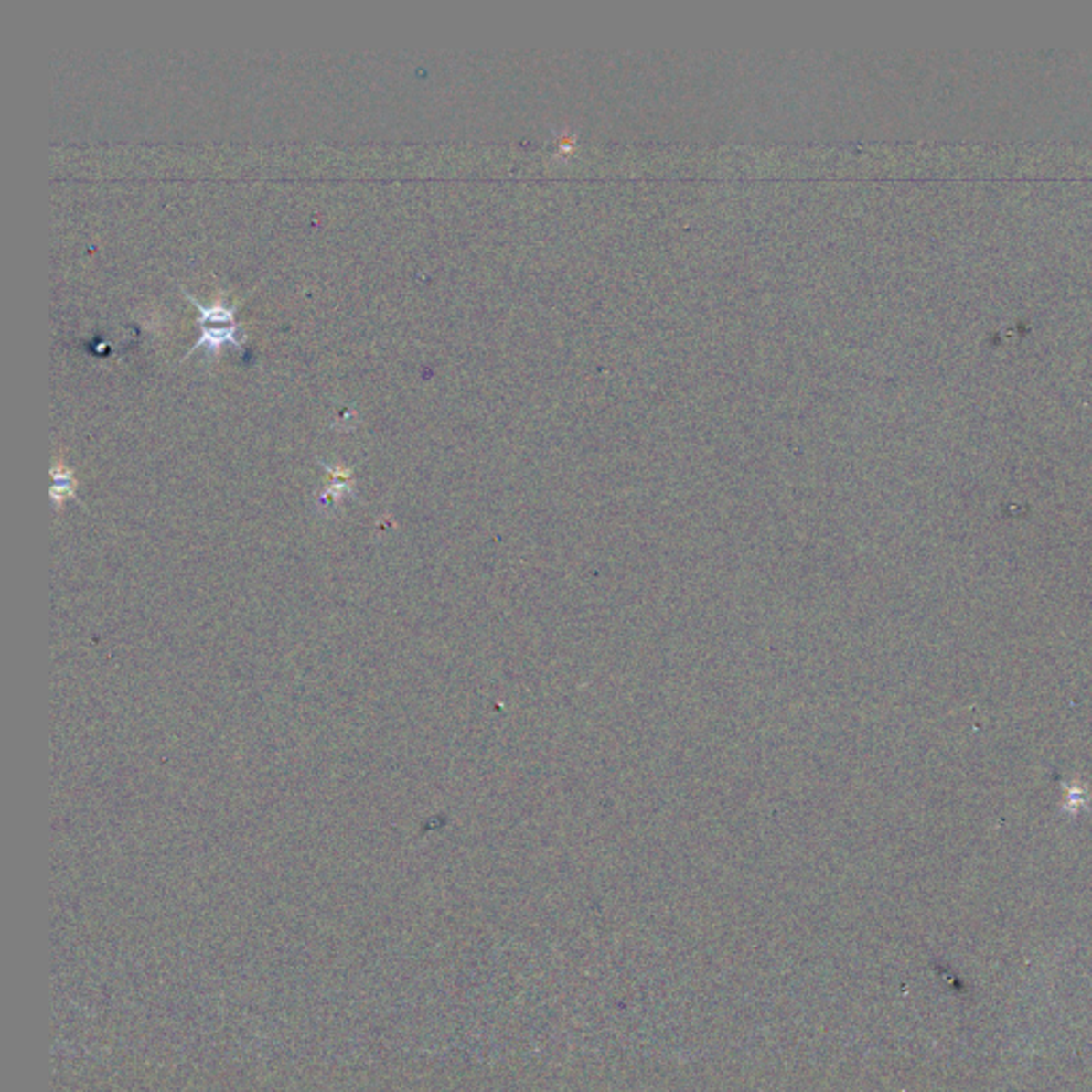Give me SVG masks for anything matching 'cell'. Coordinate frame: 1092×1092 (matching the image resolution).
<instances>
[{
    "instance_id": "1",
    "label": "cell",
    "mask_w": 1092,
    "mask_h": 1092,
    "mask_svg": "<svg viewBox=\"0 0 1092 1092\" xmlns=\"http://www.w3.org/2000/svg\"><path fill=\"white\" fill-rule=\"evenodd\" d=\"M246 342V331L241 329L240 325H230V327H201V336L195 342V346L188 350V355H192L197 348H205L209 352V355H218L224 346L230 344V346H241Z\"/></svg>"
},
{
    "instance_id": "2",
    "label": "cell",
    "mask_w": 1092,
    "mask_h": 1092,
    "mask_svg": "<svg viewBox=\"0 0 1092 1092\" xmlns=\"http://www.w3.org/2000/svg\"><path fill=\"white\" fill-rule=\"evenodd\" d=\"M184 297H188L192 304L197 305V310L201 316H198V327H230V325H237L235 323V314H237V304H227L224 297H216V301H211V304L203 305L198 304V301L188 294V291H182Z\"/></svg>"
}]
</instances>
